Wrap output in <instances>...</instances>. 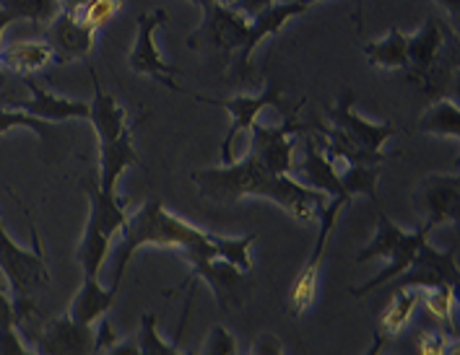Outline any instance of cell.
Returning <instances> with one entry per match:
<instances>
[{"mask_svg":"<svg viewBox=\"0 0 460 355\" xmlns=\"http://www.w3.org/2000/svg\"><path fill=\"white\" fill-rule=\"evenodd\" d=\"M214 3H218V5H234L237 0H214Z\"/></svg>","mask_w":460,"mask_h":355,"instance_id":"obj_43","label":"cell"},{"mask_svg":"<svg viewBox=\"0 0 460 355\" xmlns=\"http://www.w3.org/2000/svg\"><path fill=\"white\" fill-rule=\"evenodd\" d=\"M437 3H439L450 16H458V0H437Z\"/></svg>","mask_w":460,"mask_h":355,"instance_id":"obj_41","label":"cell"},{"mask_svg":"<svg viewBox=\"0 0 460 355\" xmlns=\"http://www.w3.org/2000/svg\"><path fill=\"white\" fill-rule=\"evenodd\" d=\"M421 307V288L419 285H401L398 293L383 308L377 319V332H375V345L369 348V355L380 353L395 334H401L403 327L413 319V314Z\"/></svg>","mask_w":460,"mask_h":355,"instance_id":"obj_21","label":"cell"},{"mask_svg":"<svg viewBox=\"0 0 460 355\" xmlns=\"http://www.w3.org/2000/svg\"><path fill=\"white\" fill-rule=\"evenodd\" d=\"M305 107V99L291 109V117L284 119L279 127H268L255 122L252 133H250V153L261 161V164L276 171V174H294V141L299 133H307L313 127L299 125L296 112Z\"/></svg>","mask_w":460,"mask_h":355,"instance_id":"obj_9","label":"cell"},{"mask_svg":"<svg viewBox=\"0 0 460 355\" xmlns=\"http://www.w3.org/2000/svg\"><path fill=\"white\" fill-rule=\"evenodd\" d=\"M364 57L372 68H380V71H406L409 68L406 34L401 29H390L383 39L364 45Z\"/></svg>","mask_w":460,"mask_h":355,"instance_id":"obj_24","label":"cell"},{"mask_svg":"<svg viewBox=\"0 0 460 355\" xmlns=\"http://www.w3.org/2000/svg\"><path fill=\"white\" fill-rule=\"evenodd\" d=\"M294 179H299L302 185L313 187V190L325 192L328 197H349L354 203V197L349 192L343 190L341 185V174H339V164H333L323 151L320 145L315 143V138H307L305 141V148L299 153V161H294Z\"/></svg>","mask_w":460,"mask_h":355,"instance_id":"obj_18","label":"cell"},{"mask_svg":"<svg viewBox=\"0 0 460 355\" xmlns=\"http://www.w3.org/2000/svg\"><path fill=\"white\" fill-rule=\"evenodd\" d=\"M193 3H198V5H200V8H203V5H208V3H211V0H193Z\"/></svg>","mask_w":460,"mask_h":355,"instance_id":"obj_44","label":"cell"},{"mask_svg":"<svg viewBox=\"0 0 460 355\" xmlns=\"http://www.w3.org/2000/svg\"><path fill=\"white\" fill-rule=\"evenodd\" d=\"M198 101L203 104H211L218 109H226L232 115V125H229V133L226 138L221 141V164H234L237 161V153H234V143L237 135L243 130H252V125L258 122L261 112H266L268 107H276L281 101V91L279 86H268L266 91L261 94H240L232 96V99H208V96H195Z\"/></svg>","mask_w":460,"mask_h":355,"instance_id":"obj_12","label":"cell"},{"mask_svg":"<svg viewBox=\"0 0 460 355\" xmlns=\"http://www.w3.org/2000/svg\"><path fill=\"white\" fill-rule=\"evenodd\" d=\"M120 8L122 0H89V5L84 8L81 19L89 26H94L99 31L102 26H107L118 13H120Z\"/></svg>","mask_w":460,"mask_h":355,"instance_id":"obj_32","label":"cell"},{"mask_svg":"<svg viewBox=\"0 0 460 355\" xmlns=\"http://www.w3.org/2000/svg\"><path fill=\"white\" fill-rule=\"evenodd\" d=\"M164 24H170V13L167 8H151L138 16V29H136V42H133V49L128 55V65L130 71H136L138 75H151L156 78L159 83L170 86L172 91H182L180 83L174 81L177 75V68L167 65L156 49V31Z\"/></svg>","mask_w":460,"mask_h":355,"instance_id":"obj_10","label":"cell"},{"mask_svg":"<svg viewBox=\"0 0 460 355\" xmlns=\"http://www.w3.org/2000/svg\"><path fill=\"white\" fill-rule=\"evenodd\" d=\"M0 8L8 11L16 22L26 19L34 24H49L60 13L58 0H0Z\"/></svg>","mask_w":460,"mask_h":355,"instance_id":"obj_27","label":"cell"},{"mask_svg":"<svg viewBox=\"0 0 460 355\" xmlns=\"http://www.w3.org/2000/svg\"><path fill=\"white\" fill-rule=\"evenodd\" d=\"M13 127H26V130H34L37 135H48L52 130V122L26 115L22 109H13V107H0V135L11 133Z\"/></svg>","mask_w":460,"mask_h":355,"instance_id":"obj_31","label":"cell"},{"mask_svg":"<svg viewBox=\"0 0 460 355\" xmlns=\"http://www.w3.org/2000/svg\"><path fill=\"white\" fill-rule=\"evenodd\" d=\"M429 234H432V229H429L427 223H421V226H419L416 231H411V234H406L401 226H395L388 215L380 211V213H377V231H375V238L359 252L357 262L388 260V267H385L377 278L367 281L364 285L349 288V293H351L354 299H364V296L372 293L375 288H383V285L393 283L401 273H406V270L411 267L419 247L429 238Z\"/></svg>","mask_w":460,"mask_h":355,"instance_id":"obj_5","label":"cell"},{"mask_svg":"<svg viewBox=\"0 0 460 355\" xmlns=\"http://www.w3.org/2000/svg\"><path fill=\"white\" fill-rule=\"evenodd\" d=\"M13 22H16V19H13V16H11L8 11H3V8H0V37H3V31H5V26L13 24Z\"/></svg>","mask_w":460,"mask_h":355,"instance_id":"obj_42","label":"cell"},{"mask_svg":"<svg viewBox=\"0 0 460 355\" xmlns=\"http://www.w3.org/2000/svg\"><path fill=\"white\" fill-rule=\"evenodd\" d=\"M120 288H104L99 283V278H84V285L78 288V293L73 296L68 316L73 322L84 325V327H94L99 319L115 307Z\"/></svg>","mask_w":460,"mask_h":355,"instance_id":"obj_22","label":"cell"},{"mask_svg":"<svg viewBox=\"0 0 460 355\" xmlns=\"http://www.w3.org/2000/svg\"><path fill=\"white\" fill-rule=\"evenodd\" d=\"M0 83H3V73H0Z\"/></svg>","mask_w":460,"mask_h":355,"instance_id":"obj_45","label":"cell"},{"mask_svg":"<svg viewBox=\"0 0 460 355\" xmlns=\"http://www.w3.org/2000/svg\"><path fill=\"white\" fill-rule=\"evenodd\" d=\"M16 325V307H13V296L5 290V278L0 273V330L3 327H13Z\"/></svg>","mask_w":460,"mask_h":355,"instance_id":"obj_36","label":"cell"},{"mask_svg":"<svg viewBox=\"0 0 460 355\" xmlns=\"http://www.w3.org/2000/svg\"><path fill=\"white\" fill-rule=\"evenodd\" d=\"M193 182L203 197L217 203H237L250 195L266 197L279 208H284L299 223H313L328 200L325 192L302 185L291 174H276L266 169L252 153H247L243 161L237 159L234 164L195 171Z\"/></svg>","mask_w":460,"mask_h":355,"instance_id":"obj_1","label":"cell"},{"mask_svg":"<svg viewBox=\"0 0 460 355\" xmlns=\"http://www.w3.org/2000/svg\"><path fill=\"white\" fill-rule=\"evenodd\" d=\"M354 91H343L341 99L331 107V125H336L339 130H343L349 138L364 145L372 153H383V145L393 138L395 125L390 122H369V119L359 117L354 112Z\"/></svg>","mask_w":460,"mask_h":355,"instance_id":"obj_17","label":"cell"},{"mask_svg":"<svg viewBox=\"0 0 460 355\" xmlns=\"http://www.w3.org/2000/svg\"><path fill=\"white\" fill-rule=\"evenodd\" d=\"M52 60H55V52L48 45V39H29V42L0 48V68L19 73L22 78L40 73Z\"/></svg>","mask_w":460,"mask_h":355,"instance_id":"obj_23","label":"cell"},{"mask_svg":"<svg viewBox=\"0 0 460 355\" xmlns=\"http://www.w3.org/2000/svg\"><path fill=\"white\" fill-rule=\"evenodd\" d=\"M421 211L424 223L435 231L442 223H458L460 215V182L456 174L429 177L421 187Z\"/></svg>","mask_w":460,"mask_h":355,"instance_id":"obj_20","label":"cell"},{"mask_svg":"<svg viewBox=\"0 0 460 355\" xmlns=\"http://www.w3.org/2000/svg\"><path fill=\"white\" fill-rule=\"evenodd\" d=\"M456 288L458 285L453 283H437L429 285V288H421V304L445 327V332L458 337V327H456Z\"/></svg>","mask_w":460,"mask_h":355,"instance_id":"obj_26","label":"cell"},{"mask_svg":"<svg viewBox=\"0 0 460 355\" xmlns=\"http://www.w3.org/2000/svg\"><path fill=\"white\" fill-rule=\"evenodd\" d=\"M122 244L115 255V273H112V288H120L125 270L133 260V255L141 247H170V249H190L195 244L206 241L208 231L198 229L193 223L172 215L159 200H148L138 208V213L128 215V223L120 231Z\"/></svg>","mask_w":460,"mask_h":355,"instance_id":"obj_2","label":"cell"},{"mask_svg":"<svg viewBox=\"0 0 460 355\" xmlns=\"http://www.w3.org/2000/svg\"><path fill=\"white\" fill-rule=\"evenodd\" d=\"M270 3H276V0H237L234 3V8L240 11V13H244L247 19H255L263 8H268Z\"/></svg>","mask_w":460,"mask_h":355,"instance_id":"obj_38","label":"cell"},{"mask_svg":"<svg viewBox=\"0 0 460 355\" xmlns=\"http://www.w3.org/2000/svg\"><path fill=\"white\" fill-rule=\"evenodd\" d=\"M419 130L427 135H439V138H460V107L453 99H437L435 104L424 112L419 119Z\"/></svg>","mask_w":460,"mask_h":355,"instance_id":"obj_25","label":"cell"},{"mask_svg":"<svg viewBox=\"0 0 460 355\" xmlns=\"http://www.w3.org/2000/svg\"><path fill=\"white\" fill-rule=\"evenodd\" d=\"M120 340L122 337L115 332L112 322L102 316L97 325V332H94V353H110V348L118 345Z\"/></svg>","mask_w":460,"mask_h":355,"instance_id":"obj_35","label":"cell"},{"mask_svg":"<svg viewBox=\"0 0 460 355\" xmlns=\"http://www.w3.org/2000/svg\"><path fill=\"white\" fill-rule=\"evenodd\" d=\"M24 83L26 89L31 91V96L29 99H16L8 107L22 109L26 115H34V117L52 122V125L55 122H66V119H89V104L58 96L55 91H49L48 86H42L37 78H31V75H24Z\"/></svg>","mask_w":460,"mask_h":355,"instance_id":"obj_16","label":"cell"},{"mask_svg":"<svg viewBox=\"0 0 460 355\" xmlns=\"http://www.w3.org/2000/svg\"><path fill=\"white\" fill-rule=\"evenodd\" d=\"M406 55H409V68L411 78L421 83L427 91H435L439 83V73H450L453 68V45H450V31L445 22L429 13L424 26L406 37Z\"/></svg>","mask_w":460,"mask_h":355,"instance_id":"obj_6","label":"cell"},{"mask_svg":"<svg viewBox=\"0 0 460 355\" xmlns=\"http://www.w3.org/2000/svg\"><path fill=\"white\" fill-rule=\"evenodd\" d=\"M31 353L45 355H81L94 353V330L73 322L71 316H58L42 322L29 337Z\"/></svg>","mask_w":460,"mask_h":355,"instance_id":"obj_13","label":"cell"},{"mask_svg":"<svg viewBox=\"0 0 460 355\" xmlns=\"http://www.w3.org/2000/svg\"><path fill=\"white\" fill-rule=\"evenodd\" d=\"M351 205L349 197H328L325 205L320 208L317 213V221H320V229H317V238L310 257L305 262V267L299 270L296 281L291 285L289 293V314L291 316H302L307 308L315 304L317 299V288H320V275H323V262H325V249H328V241L333 237V229H336V221H339V213Z\"/></svg>","mask_w":460,"mask_h":355,"instance_id":"obj_8","label":"cell"},{"mask_svg":"<svg viewBox=\"0 0 460 355\" xmlns=\"http://www.w3.org/2000/svg\"><path fill=\"white\" fill-rule=\"evenodd\" d=\"M252 353L255 355H281L284 353V348H281V342H279V337L276 334H263L258 342H255V348H252Z\"/></svg>","mask_w":460,"mask_h":355,"instance_id":"obj_37","label":"cell"},{"mask_svg":"<svg viewBox=\"0 0 460 355\" xmlns=\"http://www.w3.org/2000/svg\"><path fill=\"white\" fill-rule=\"evenodd\" d=\"M200 353L203 355H234L240 353V348H237V340H234V334L226 330V327H221V325H214L208 334H206V342H203V348H200Z\"/></svg>","mask_w":460,"mask_h":355,"instance_id":"obj_33","label":"cell"},{"mask_svg":"<svg viewBox=\"0 0 460 355\" xmlns=\"http://www.w3.org/2000/svg\"><path fill=\"white\" fill-rule=\"evenodd\" d=\"M48 45L55 52L58 63H73L89 57L97 48V29L89 26L81 16L71 13H58L48 24L45 34Z\"/></svg>","mask_w":460,"mask_h":355,"instance_id":"obj_15","label":"cell"},{"mask_svg":"<svg viewBox=\"0 0 460 355\" xmlns=\"http://www.w3.org/2000/svg\"><path fill=\"white\" fill-rule=\"evenodd\" d=\"M31 241H34L31 249L16 244L0 221V273L5 278V285L11 288L13 299H22L49 285L48 262H45L40 234L34 226H31Z\"/></svg>","mask_w":460,"mask_h":355,"instance_id":"obj_7","label":"cell"},{"mask_svg":"<svg viewBox=\"0 0 460 355\" xmlns=\"http://www.w3.org/2000/svg\"><path fill=\"white\" fill-rule=\"evenodd\" d=\"M94 99L89 104V122L94 125L99 138V177L102 192L115 195L125 169L138 164V153L133 148V133L128 125V109L110 91L102 89L97 71H92Z\"/></svg>","mask_w":460,"mask_h":355,"instance_id":"obj_3","label":"cell"},{"mask_svg":"<svg viewBox=\"0 0 460 355\" xmlns=\"http://www.w3.org/2000/svg\"><path fill=\"white\" fill-rule=\"evenodd\" d=\"M84 192L89 195V221L84 229V238L78 244L75 260L84 270V278H99L104 262L110 257V247L115 237H120V231L128 223V200L122 203L115 195L99 190L97 182L84 179Z\"/></svg>","mask_w":460,"mask_h":355,"instance_id":"obj_4","label":"cell"},{"mask_svg":"<svg viewBox=\"0 0 460 355\" xmlns=\"http://www.w3.org/2000/svg\"><path fill=\"white\" fill-rule=\"evenodd\" d=\"M60 13H71V16H81L84 8L89 5V0H58Z\"/></svg>","mask_w":460,"mask_h":355,"instance_id":"obj_39","label":"cell"},{"mask_svg":"<svg viewBox=\"0 0 460 355\" xmlns=\"http://www.w3.org/2000/svg\"><path fill=\"white\" fill-rule=\"evenodd\" d=\"M203 24L198 26L193 37L188 39V45L193 49H211V52H240L247 39V29H250V19L240 13L234 5H218V3H208L203 5Z\"/></svg>","mask_w":460,"mask_h":355,"instance_id":"obj_11","label":"cell"},{"mask_svg":"<svg viewBox=\"0 0 460 355\" xmlns=\"http://www.w3.org/2000/svg\"><path fill=\"white\" fill-rule=\"evenodd\" d=\"M317 0H289V3H270L268 8H263L255 19H250V29H247V39H244L243 49L237 52V73L240 75H247V71H252L250 68V57H252V52L255 48L268 39V37H276L279 31H281V26L287 24L289 19H296V16H302V13H307L313 5H315Z\"/></svg>","mask_w":460,"mask_h":355,"instance_id":"obj_14","label":"cell"},{"mask_svg":"<svg viewBox=\"0 0 460 355\" xmlns=\"http://www.w3.org/2000/svg\"><path fill=\"white\" fill-rule=\"evenodd\" d=\"M456 249L439 252L429 244V238L419 247L411 267L406 273H401V285H419V288H429L437 283H453L458 285V262H456Z\"/></svg>","mask_w":460,"mask_h":355,"instance_id":"obj_19","label":"cell"},{"mask_svg":"<svg viewBox=\"0 0 460 355\" xmlns=\"http://www.w3.org/2000/svg\"><path fill=\"white\" fill-rule=\"evenodd\" d=\"M416 353L445 355L458 353V337L445 330H421L416 334Z\"/></svg>","mask_w":460,"mask_h":355,"instance_id":"obj_30","label":"cell"},{"mask_svg":"<svg viewBox=\"0 0 460 355\" xmlns=\"http://www.w3.org/2000/svg\"><path fill=\"white\" fill-rule=\"evenodd\" d=\"M138 355H180L185 353L182 348H177L174 342H167L159 337V322L154 311H146L141 316V332L136 337Z\"/></svg>","mask_w":460,"mask_h":355,"instance_id":"obj_29","label":"cell"},{"mask_svg":"<svg viewBox=\"0 0 460 355\" xmlns=\"http://www.w3.org/2000/svg\"><path fill=\"white\" fill-rule=\"evenodd\" d=\"M354 26H357V34L364 31V0H357V16H354Z\"/></svg>","mask_w":460,"mask_h":355,"instance_id":"obj_40","label":"cell"},{"mask_svg":"<svg viewBox=\"0 0 460 355\" xmlns=\"http://www.w3.org/2000/svg\"><path fill=\"white\" fill-rule=\"evenodd\" d=\"M343 190L354 195H367L372 200H377V179H380V169L377 164H349L346 171H339Z\"/></svg>","mask_w":460,"mask_h":355,"instance_id":"obj_28","label":"cell"},{"mask_svg":"<svg viewBox=\"0 0 460 355\" xmlns=\"http://www.w3.org/2000/svg\"><path fill=\"white\" fill-rule=\"evenodd\" d=\"M31 353L26 337L22 334V330L13 325V327H3L0 330V355H24Z\"/></svg>","mask_w":460,"mask_h":355,"instance_id":"obj_34","label":"cell"}]
</instances>
